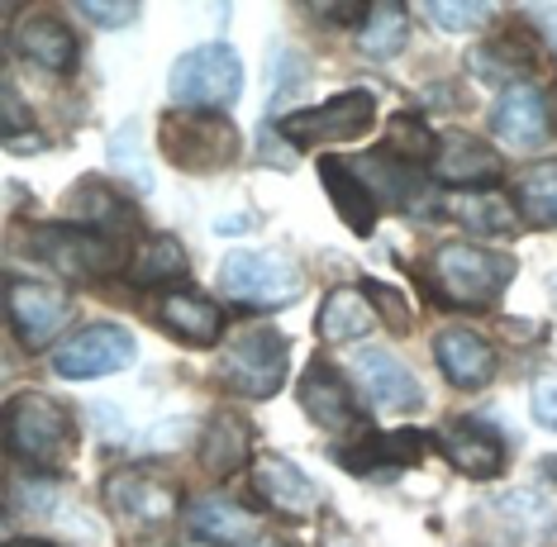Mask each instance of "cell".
Returning a JSON list of instances; mask_svg holds the SVG:
<instances>
[{
    "mask_svg": "<svg viewBox=\"0 0 557 547\" xmlns=\"http://www.w3.org/2000/svg\"><path fill=\"white\" fill-rule=\"evenodd\" d=\"M443 457H448L462 476L486 481L505 467V438L486 419H453V424L443 428Z\"/></svg>",
    "mask_w": 557,
    "mask_h": 547,
    "instance_id": "obj_18",
    "label": "cell"
},
{
    "mask_svg": "<svg viewBox=\"0 0 557 547\" xmlns=\"http://www.w3.org/2000/svg\"><path fill=\"white\" fill-rule=\"evenodd\" d=\"M220 290L252 310H282L300 296V266L282 252H230L220 262Z\"/></svg>",
    "mask_w": 557,
    "mask_h": 547,
    "instance_id": "obj_7",
    "label": "cell"
},
{
    "mask_svg": "<svg viewBox=\"0 0 557 547\" xmlns=\"http://www.w3.org/2000/svg\"><path fill=\"white\" fill-rule=\"evenodd\" d=\"M67 214H72V224L96 228V234L115 238V244H120V234H134V228H138L134 206H129V200H120L106 182H82L67 196Z\"/></svg>",
    "mask_w": 557,
    "mask_h": 547,
    "instance_id": "obj_23",
    "label": "cell"
},
{
    "mask_svg": "<svg viewBox=\"0 0 557 547\" xmlns=\"http://www.w3.org/2000/svg\"><path fill=\"white\" fill-rule=\"evenodd\" d=\"M300 410H306L320 428H358L362 424V410L352 400L348 381L334 372L329 362H310L306 376H300Z\"/></svg>",
    "mask_w": 557,
    "mask_h": 547,
    "instance_id": "obj_19",
    "label": "cell"
},
{
    "mask_svg": "<svg viewBox=\"0 0 557 547\" xmlns=\"http://www.w3.org/2000/svg\"><path fill=\"white\" fill-rule=\"evenodd\" d=\"M424 15L438 24V29H448V34H462V29H476V24H486L496 10L491 5H481V0H429L424 5Z\"/></svg>",
    "mask_w": 557,
    "mask_h": 547,
    "instance_id": "obj_34",
    "label": "cell"
},
{
    "mask_svg": "<svg viewBox=\"0 0 557 547\" xmlns=\"http://www.w3.org/2000/svg\"><path fill=\"white\" fill-rule=\"evenodd\" d=\"M29 244L67 282H106L115 272H129L115 238L82 228V224H44V228H34Z\"/></svg>",
    "mask_w": 557,
    "mask_h": 547,
    "instance_id": "obj_6",
    "label": "cell"
},
{
    "mask_svg": "<svg viewBox=\"0 0 557 547\" xmlns=\"http://www.w3.org/2000/svg\"><path fill=\"white\" fill-rule=\"evenodd\" d=\"M168 86L176 110H224L244 91V62L230 43H200L176 58Z\"/></svg>",
    "mask_w": 557,
    "mask_h": 547,
    "instance_id": "obj_5",
    "label": "cell"
},
{
    "mask_svg": "<svg viewBox=\"0 0 557 547\" xmlns=\"http://www.w3.org/2000/svg\"><path fill=\"white\" fill-rule=\"evenodd\" d=\"M557 533V500L539 486L505 490L481 510L486 547H543Z\"/></svg>",
    "mask_w": 557,
    "mask_h": 547,
    "instance_id": "obj_8",
    "label": "cell"
},
{
    "mask_svg": "<svg viewBox=\"0 0 557 547\" xmlns=\"http://www.w3.org/2000/svg\"><path fill=\"white\" fill-rule=\"evenodd\" d=\"M10 547H53V543H10Z\"/></svg>",
    "mask_w": 557,
    "mask_h": 547,
    "instance_id": "obj_43",
    "label": "cell"
},
{
    "mask_svg": "<svg viewBox=\"0 0 557 547\" xmlns=\"http://www.w3.org/2000/svg\"><path fill=\"white\" fill-rule=\"evenodd\" d=\"M106 505L110 514L120 519V524H134V529H158L168 524L176 514V505H182V495H176L168 481L153 476V472H115L106 481Z\"/></svg>",
    "mask_w": 557,
    "mask_h": 547,
    "instance_id": "obj_12",
    "label": "cell"
},
{
    "mask_svg": "<svg viewBox=\"0 0 557 547\" xmlns=\"http://www.w3.org/2000/svg\"><path fill=\"white\" fill-rule=\"evenodd\" d=\"M320 182L329 190V200L338 206V214H344V224L352 228V234H372V224H376V196H372V186L358 176V167L352 162H338V158H320Z\"/></svg>",
    "mask_w": 557,
    "mask_h": 547,
    "instance_id": "obj_24",
    "label": "cell"
},
{
    "mask_svg": "<svg viewBox=\"0 0 557 547\" xmlns=\"http://www.w3.org/2000/svg\"><path fill=\"white\" fill-rule=\"evenodd\" d=\"M429 172H434V182H443V186L491 190V182L500 176V152L491 144H481L476 134H443Z\"/></svg>",
    "mask_w": 557,
    "mask_h": 547,
    "instance_id": "obj_15",
    "label": "cell"
},
{
    "mask_svg": "<svg viewBox=\"0 0 557 547\" xmlns=\"http://www.w3.org/2000/svg\"><path fill=\"white\" fill-rule=\"evenodd\" d=\"M429 434H414V428H400V434H372L362 443H352V448L334 452L338 467H348L352 476H376V481H391L405 467L424 462L429 457Z\"/></svg>",
    "mask_w": 557,
    "mask_h": 547,
    "instance_id": "obj_13",
    "label": "cell"
},
{
    "mask_svg": "<svg viewBox=\"0 0 557 547\" xmlns=\"http://www.w3.org/2000/svg\"><path fill=\"white\" fill-rule=\"evenodd\" d=\"M405 38H410V24H405V5H396V0L372 5L358 29V43L367 58H396L405 48Z\"/></svg>",
    "mask_w": 557,
    "mask_h": 547,
    "instance_id": "obj_31",
    "label": "cell"
},
{
    "mask_svg": "<svg viewBox=\"0 0 557 547\" xmlns=\"http://www.w3.org/2000/svg\"><path fill=\"white\" fill-rule=\"evenodd\" d=\"M434 358L443 366V376L458 390H481L496 376V352H491V343L467 334V328H443L434 338Z\"/></svg>",
    "mask_w": 557,
    "mask_h": 547,
    "instance_id": "obj_21",
    "label": "cell"
},
{
    "mask_svg": "<svg viewBox=\"0 0 557 547\" xmlns=\"http://www.w3.org/2000/svg\"><path fill=\"white\" fill-rule=\"evenodd\" d=\"M5 314H10V328L20 334L24 348H48L62 328L72 324V296L58 286H44V282H10L5 286Z\"/></svg>",
    "mask_w": 557,
    "mask_h": 547,
    "instance_id": "obj_11",
    "label": "cell"
},
{
    "mask_svg": "<svg viewBox=\"0 0 557 547\" xmlns=\"http://www.w3.org/2000/svg\"><path fill=\"white\" fill-rule=\"evenodd\" d=\"M252 490L262 495V505L272 514H286V519H306L320 510V486L296 462H286L276 452L252 457Z\"/></svg>",
    "mask_w": 557,
    "mask_h": 547,
    "instance_id": "obj_14",
    "label": "cell"
},
{
    "mask_svg": "<svg viewBox=\"0 0 557 547\" xmlns=\"http://www.w3.org/2000/svg\"><path fill=\"white\" fill-rule=\"evenodd\" d=\"M352 366H358V381H362L367 400H372L376 410H420L424 405V386L414 381V372L396 358V352L362 348L358 358H352Z\"/></svg>",
    "mask_w": 557,
    "mask_h": 547,
    "instance_id": "obj_16",
    "label": "cell"
},
{
    "mask_svg": "<svg viewBox=\"0 0 557 547\" xmlns=\"http://www.w3.org/2000/svg\"><path fill=\"white\" fill-rule=\"evenodd\" d=\"M10 48L44 72H72L77 67V38L58 15H29L10 34Z\"/></svg>",
    "mask_w": 557,
    "mask_h": 547,
    "instance_id": "obj_20",
    "label": "cell"
},
{
    "mask_svg": "<svg viewBox=\"0 0 557 547\" xmlns=\"http://www.w3.org/2000/svg\"><path fill=\"white\" fill-rule=\"evenodd\" d=\"M286 366H290V343L268 324L238 328L220 352V381L234 396H248V400L276 396L286 381Z\"/></svg>",
    "mask_w": 557,
    "mask_h": 547,
    "instance_id": "obj_4",
    "label": "cell"
},
{
    "mask_svg": "<svg viewBox=\"0 0 557 547\" xmlns=\"http://www.w3.org/2000/svg\"><path fill=\"white\" fill-rule=\"evenodd\" d=\"M362 290H372V304H382V310L391 314V328H405V324H410V310H405V304H400V296H396V290H391V286H376V282H367Z\"/></svg>",
    "mask_w": 557,
    "mask_h": 547,
    "instance_id": "obj_38",
    "label": "cell"
},
{
    "mask_svg": "<svg viewBox=\"0 0 557 547\" xmlns=\"http://www.w3.org/2000/svg\"><path fill=\"white\" fill-rule=\"evenodd\" d=\"M553 304H557V276H553Z\"/></svg>",
    "mask_w": 557,
    "mask_h": 547,
    "instance_id": "obj_44",
    "label": "cell"
},
{
    "mask_svg": "<svg viewBox=\"0 0 557 547\" xmlns=\"http://www.w3.org/2000/svg\"><path fill=\"white\" fill-rule=\"evenodd\" d=\"M129 282L138 290H148V286H182L186 276H191V262H186V248L176 244L172 234H158V238H148L144 248L134 252V262H129Z\"/></svg>",
    "mask_w": 557,
    "mask_h": 547,
    "instance_id": "obj_29",
    "label": "cell"
},
{
    "mask_svg": "<svg viewBox=\"0 0 557 547\" xmlns=\"http://www.w3.org/2000/svg\"><path fill=\"white\" fill-rule=\"evenodd\" d=\"M491 134L510 148H539L548 144V100L534 82H510L505 96L491 110Z\"/></svg>",
    "mask_w": 557,
    "mask_h": 547,
    "instance_id": "obj_17",
    "label": "cell"
},
{
    "mask_svg": "<svg viewBox=\"0 0 557 547\" xmlns=\"http://www.w3.org/2000/svg\"><path fill=\"white\" fill-rule=\"evenodd\" d=\"M158 324L168 328L172 338L191 343V348H214L224 334V314L214 300H200L191 290H168L158 300Z\"/></svg>",
    "mask_w": 557,
    "mask_h": 547,
    "instance_id": "obj_22",
    "label": "cell"
},
{
    "mask_svg": "<svg viewBox=\"0 0 557 547\" xmlns=\"http://www.w3.org/2000/svg\"><path fill=\"white\" fill-rule=\"evenodd\" d=\"M434 148H438V138L429 134V124L420 120V114H396V120L386 124V158H396L405 162V167H414V162H434Z\"/></svg>",
    "mask_w": 557,
    "mask_h": 547,
    "instance_id": "obj_33",
    "label": "cell"
},
{
    "mask_svg": "<svg viewBox=\"0 0 557 547\" xmlns=\"http://www.w3.org/2000/svg\"><path fill=\"white\" fill-rule=\"evenodd\" d=\"M238 547H290V543L272 538V533H258V538H248V543H238Z\"/></svg>",
    "mask_w": 557,
    "mask_h": 547,
    "instance_id": "obj_41",
    "label": "cell"
},
{
    "mask_svg": "<svg viewBox=\"0 0 557 547\" xmlns=\"http://www.w3.org/2000/svg\"><path fill=\"white\" fill-rule=\"evenodd\" d=\"M138 120H124L120 124V134L110 138V167L124 172V176H134L138 186H153V176H148V167L138 162Z\"/></svg>",
    "mask_w": 557,
    "mask_h": 547,
    "instance_id": "obj_35",
    "label": "cell"
},
{
    "mask_svg": "<svg viewBox=\"0 0 557 547\" xmlns=\"http://www.w3.org/2000/svg\"><path fill=\"white\" fill-rule=\"evenodd\" d=\"M519 210L529 224L557 228V162H534L519 176Z\"/></svg>",
    "mask_w": 557,
    "mask_h": 547,
    "instance_id": "obj_32",
    "label": "cell"
},
{
    "mask_svg": "<svg viewBox=\"0 0 557 547\" xmlns=\"http://www.w3.org/2000/svg\"><path fill=\"white\" fill-rule=\"evenodd\" d=\"M186 524H191L206 543H248V538H258V519H252L244 505H234V500H224V495H206V500H191L186 505Z\"/></svg>",
    "mask_w": 557,
    "mask_h": 547,
    "instance_id": "obj_26",
    "label": "cell"
},
{
    "mask_svg": "<svg viewBox=\"0 0 557 547\" xmlns=\"http://www.w3.org/2000/svg\"><path fill=\"white\" fill-rule=\"evenodd\" d=\"M310 15H320V20H344V24H358V29H362L367 5H310Z\"/></svg>",
    "mask_w": 557,
    "mask_h": 547,
    "instance_id": "obj_39",
    "label": "cell"
},
{
    "mask_svg": "<svg viewBox=\"0 0 557 547\" xmlns=\"http://www.w3.org/2000/svg\"><path fill=\"white\" fill-rule=\"evenodd\" d=\"M534 419L543 428H557V376H543L534 386Z\"/></svg>",
    "mask_w": 557,
    "mask_h": 547,
    "instance_id": "obj_37",
    "label": "cell"
},
{
    "mask_svg": "<svg viewBox=\"0 0 557 547\" xmlns=\"http://www.w3.org/2000/svg\"><path fill=\"white\" fill-rule=\"evenodd\" d=\"M77 10H82L86 20L106 24V29H124V24L138 20V5H134V0H110V5H106V0H82Z\"/></svg>",
    "mask_w": 557,
    "mask_h": 547,
    "instance_id": "obj_36",
    "label": "cell"
},
{
    "mask_svg": "<svg viewBox=\"0 0 557 547\" xmlns=\"http://www.w3.org/2000/svg\"><path fill=\"white\" fill-rule=\"evenodd\" d=\"M5 443L34 472H67L77 457V424L67 405H58L44 390H24L5 405Z\"/></svg>",
    "mask_w": 557,
    "mask_h": 547,
    "instance_id": "obj_1",
    "label": "cell"
},
{
    "mask_svg": "<svg viewBox=\"0 0 557 547\" xmlns=\"http://www.w3.org/2000/svg\"><path fill=\"white\" fill-rule=\"evenodd\" d=\"M448 214L462 228L481 234V238H510V234H519V214H515V206L500 196V190H462V196L448 200Z\"/></svg>",
    "mask_w": 557,
    "mask_h": 547,
    "instance_id": "obj_27",
    "label": "cell"
},
{
    "mask_svg": "<svg viewBox=\"0 0 557 547\" xmlns=\"http://www.w3.org/2000/svg\"><path fill=\"white\" fill-rule=\"evenodd\" d=\"M372 328H382V314L376 304L358 296V290H329L324 304H320V334L334 338V343H358L367 338Z\"/></svg>",
    "mask_w": 557,
    "mask_h": 547,
    "instance_id": "obj_30",
    "label": "cell"
},
{
    "mask_svg": "<svg viewBox=\"0 0 557 547\" xmlns=\"http://www.w3.org/2000/svg\"><path fill=\"white\" fill-rule=\"evenodd\" d=\"M543 476H553V481H557V457H548V462H543Z\"/></svg>",
    "mask_w": 557,
    "mask_h": 547,
    "instance_id": "obj_42",
    "label": "cell"
},
{
    "mask_svg": "<svg viewBox=\"0 0 557 547\" xmlns=\"http://www.w3.org/2000/svg\"><path fill=\"white\" fill-rule=\"evenodd\" d=\"M424 282L429 290H438L443 304L458 310H491L505 286L515 282V258L510 252H491L472 244H448L424 262Z\"/></svg>",
    "mask_w": 557,
    "mask_h": 547,
    "instance_id": "obj_2",
    "label": "cell"
},
{
    "mask_svg": "<svg viewBox=\"0 0 557 547\" xmlns=\"http://www.w3.org/2000/svg\"><path fill=\"white\" fill-rule=\"evenodd\" d=\"M158 148L182 172H220L238 158V129L220 110H168L158 120Z\"/></svg>",
    "mask_w": 557,
    "mask_h": 547,
    "instance_id": "obj_3",
    "label": "cell"
},
{
    "mask_svg": "<svg viewBox=\"0 0 557 547\" xmlns=\"http://www.w3.org/2000/svg\"><path fill=\"white\" fill-rule=\"evenodd\" d=\"M320 547H362V543L348 533V524H338V519H329L324 533H320Z\"/></svg>",
    "mask_w": 557,
    "mask_h": 547,
    "instance_id": "obj_40",
    "label": "cell"
},
{
    "mask_svg": "<svg viewBox=\"0 0 557 547\" xmlns=\"http://www.w3.org/2000/svg\"><path fill=\"white\" fill-rule=\"evenodd\" d=\"M138 358V343L129 328L120 324H91L82 334H72L62 348L53 352L58 376L67 381H96V376H115Z\"/></svg>",
    "mask_w": 557,
    "mask_h": 547,
    "instance_id": "obj_10",
    "label": "cell"
},
{
    "mask_svg": "<svg viewBox=\"0 0 557 547\" xmlns=\"http://www.w3.org/2000/svg\"><path fill=\"white\" fill-rule=\"evenodd\" d=\"M248 457H252V428L234 410H220L206 424V438H200V467L210 476H234Z\"/></svg>",
    "mask_w": 557,
    "mask_h": 547,
    "instance_id": "obj_25",
    "label": "cell"
},
{
    "mask_svg": "<svg viewBox=\"0 0 557 547\" xmlns=\"http://www.w3.org/2000/svg\"><path fill=\"white\" fill-rule=\"evenodd\" d=\"M376 124V100L372 91H344L329 96L310 110H296L282 120V138L290 148H320V144H348L362 138Z\"/></svg>",
    "mask_w": 557,
    "mask_h": 547,
    "instance_id": "obj_9",
    "label": "cell"
},
{
    "mask_svg": "<svg viewBox=\"0 0 557 547\" xmlns=\"http://www.w3.org/2000/svg\"><path fill=\"white\" fill-rule=\"evenodd\" d=\"M472 72L481 82H505V76H524L534 72V38L524 29H500L496 38H486L481 48H472Z\"/></svg>",
    "mask_w": 557,
    "mask_h": 547,
    "instance_id": "obj_28",
    "label": "cell"
}]
</instances>
